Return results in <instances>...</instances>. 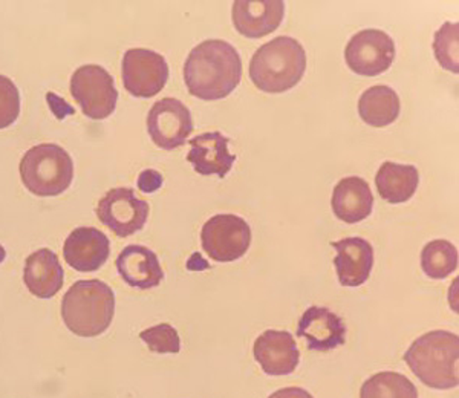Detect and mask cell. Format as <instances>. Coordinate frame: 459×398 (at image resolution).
<instances>
[{"label": "cell", "mask_w": 459, "mask_h": 398, "mask_svg": "<svg viewBox=\"0 0 459 398\" xmlns=\"http://www.w3.org/2000/svg\"><path fill=\"white\" fill-rule=\"evenodd\" d=\"M194 127V118L187 106L170 97L157 101L147 116V132L152 142L164 151L183 146Z\"/></svg>", "instance_id": "11"}, {"label": "cell", "mask_w": 459, "mask_h": 398, "mask_svg": "<svg viewBox=\"0 0 459 398\" xmlns=\"http://www.w3.org/2000/svg\"><path fill=\"white\" fill-rule=\"evenodd\" d=\"M400 110V97L395 91L385 84L372 86L359 100L360 118L372 127L389 126L397 120Z\"/></svg>", "instance_id": "22"}, {"label": "cell", "mask_w": 459, "mask_h": 398, "mask_svg": "<svg viewBox=\"0 0 459 398\" xmlns=\"http://www.w3.org/2000/svg\"><path fill=\"white\" fill-rule=\"evenodd\" d=\"M109 238L92 227H79L66 238L63 257L69 267L80 273L97 272L109 259Z\"/></svg>", "instance_id": "12"}, {"label": "cell", "mask_w": 459, "mask_h": 398, "mask_svg": "<svg viewBox=\"0 0 459 398\" xmlns=\"http://www.w3.org/2000/svg\"><path fill=\"white\" fill-rule=\"evenodd\" d=\"M71 94L91 120L112 116L118 100L112 75L99 65H84L73 74Z\"/></svg>", "instance_id": "6"}, {"label": "cell", "mask_w": 459, "mask_h": 398, "mask_svg": "<svg viewBox=\"0 0 459 398\" xmlns=\"http://www.w3.org/2000/svg\"><path fill=\"white\" fill-rule=\"evenodd\" d=\"M21 114V92L13 80L0 75V129L10 127Z\"/></svg>", "instance_id": "27"}, {"label": "cell", "mask_w": 459, "mask_h": 398, "mask_svg": "<svg viewBox=\"0 0 459 398\" xmlns=\"http://www.w3.org/2000/svg\"><path fill=\"white\" fill-rule=\"evenodd\" d=\"M420 184V173L415 166L386 161L378 169L376 186L381 198L389 204H402L412 198Z\"/></svg>", "instance_id": "21"}, {"label": "cell", "mask_w": 459, "mask_h": 398, "mask_svg": "<svg viewBox=\"0 0 459 398\" xmlns=\"http://www.w3.org/2000/svg\"><path fill=\"white\" fill-rule=\"evenodd\" d=\"M5 256H6L5 248H4V247L0 246V263H4V261H5Z\"/></svg>", "instance_id": "30"}, {"label": "cell", "mask_w": 459, "mask_h": 398, "mask_svg": "<svg viewBox=\"0 0 459 398\" xmlns=\"http://www.w3.org/2000/svg\"><path fill=\"white\" fill-rule=\"evenodd\" d=\"M395 43L380 30H363L351 37L344 58L351 71L363 77H377L386 73L395 60Z\"/></svg>", "instance_id": "9"}, {"label": "cell", "mask_w": 459, "mask_h": 398, "mask_svg": "<svg viewBox=\"0 0 459 398\" xmlns=\"http://www.w3.org/2000/svg\"><path fill=\"white\" fill-rule=\"evenodd\" d=\"M242 79V60L233 45L212 39L199 43L184 64V82L188 92L214 101L229 97Z\"/></svg>", "instance_id": "1"}, {"label": "cell", "mask_w": 459, "mask_h": 398, "mask_svg": "<svg viewBox=\"0 0 459 398\" xmlns=\"http://www.w3.org/2000/svg\"><path fill=\"white\" fill-rule=\"evenodd\" d=\"M188 143L190 152L187 160L194 164V169L199 175H218L220 178L227 177L236 161V155L230 153V140L227 136L221 132H207L195 136Z\"/></svg>", "instance_id": "17"}, {"label": "cell", "mask_w": 459, "mask_h": 398, "mask_svg": "<svg viewBox=\"0 0 459 398\" xmlns=\"http://www.w3.org/2000/svg\"><path fill=\"white\" fill-rule=\"evenodd\" d=\"M21 177L32 195L57 196L73 183V158L57 144H39L22 158Z\"/></svg>", "instance_id": "5"}, {"label": "cell", "mask_w": 459, "mask_h": 398, "mask_svg": "<svg viewBox=\"0 0 459 398\" xmlns=\"http://www.w3.org/2000/svg\"><path fill=\"white\" fill-rule=\"evenodd\" d=\"M337 256L334 267L337 270L340 285L343 287H360L371 276L374 267V247L363 238H346L333 242Z\"/></svg>", "instance_id": "16"}, {"label": "cell", "mask_w": 459, "mask_h": 398, "mask_svg": "<svg viewBox=\"0 0 459 398\" xmlns=\"http://www.w3.org/2000/svg\"><path fill=\"white\" fill-rule=\"evenodd\" d=\"M459 25L455 22H446L433 39V51L438 64L450 73H459Z\"/></svg>", "instance_id": "25"}, {"label": "cell", "mask_w": 459, "mask_h": 398, "mask_svg": "<svg viewBox=\"0 0 459 398\" xmlns=\"http://www.w3.org/2000/svg\"><path fill=\"white\" fill-rule=\"evenodd\" d=\"M97 216L118 238H129L142 230L149 216V204L127 187L112 189L100 199Z\"/></svg>", "instance_id": "10"}, {"label": "cell", "mask_w": 459, "mask_h": 398, "mask_svg": "<svg viewBox=\"0 0 459 398\" xmlns=\"http://www.w3.org/2000/svg\"><path fill=\"white\" fill-rule=\"evenodd\" d=\"M283 14L282 0H236L231 10L236 31L248 39H261L276 31Z\"/></svg>", "instance_id": "13"}, {"label": "cell", "mask_w": 459, "mask_h": 398, "mask_svg": "<svg viewBox=\"0 0 459 398\" xmlns=\"http://www.w3.org/2000/svg\"><path fill=\"white\" fill-rule=\"evenodd\" d=\"M142 339L152 352L158 354H178L181 351V339L178 331L169 324H160L143 331Z\"/></svg>", "instance_id": "26"}, {"label": "cell", "mask_w": 459, "mask_h": 398, "mask_svg": "<svg viewBox=\"0 0 459 398\" xmlns=\"http://www.w3.org/2000/svg\"><path fill=\"white\" fill-rule=\"evenodd\" d=\"M459 337L450 331H430L418 337L404 354V362L432 389L458 386Z\"/></svg>", "instance_id": "2"}, {"label": "cell", "mask_w": 459, "mask_h": 398, "mask_svg": "<svg viewBox=\"0 0 459 398\" xmlns=\"http://www.w3.org/2000/svg\"><path fill=\"white\" fill-rule=\"evenodd\" d=\"M23 282L36 298H54L63 287V268L57 255L49 248L30 255L23 268Z\"/></svg>", "instance_id": "20"}, {"label": "cell", "mask_w": 459, "mask_h": 398, "mask_svg": "<svg viewBox=\"0 0 459 398\" xmlns=\"http://www.w3.org/2000/svg\"><path fill=\"white\" fill-rule=\"evenodd\" d=\"M270 398H314L308 391L302 388H283L272 394Z\"/></svg>", "instance_id": "29"}, {"label": "cell", "mask_w": 459, "mask_h": 398, "mask_svg": "<svg viewBox=\"0 0 459 398\" xmlns=\"http://www.w3.org/2000/svg\"><path fill=\"white\" fill-rule=\"evenodd\" d=\"M333 212L346 224H357L371 215L374 195L369 184L359 177H348L339 181L331 199Z\"/></svg>", "instance_id": "19"}, {"label": "cell", "mask_w": 459, "mask_h": 398, "mask_svg": "<svg viewBox=\"0 0 459 398\" xmlns=\"http://www.w3.org/2000/svg\"><path fill=\"white\" fill-rule=\"evenodd\" d=\"M204 252L216 263H233L244 256L251 246V229L239 216L214 215L201 230Z\"/></svg>", "instance_id": "7"}, {"label": "cell", "mask_w": 459, "mask_h": 398, "mask_svg": "<svg viewBox=\"0 0 459 398\" xmlns=\"http://www.w3.org/2000/svg\"><path fill=\"white\" fill-rule=\"evenodd\" d=\"M123 84L126 91L138 99H151L164 90L169 80V65L161 54L134 48L123 56Z\"/></svg>", "instance_id": "8"}, {"label": "cell", "mask_w": 459, "mask_h": 398, "mask_svg": "<svg viewBox=\"0 0 459 398\" xmlns=\"http://www.w3.org/2000/svg\"><path fill=\"white\" fill-rule=\"evenodd\" d=\"M115 265L121 279L132 289H155L164 279V272L157 255L147 247H126L117 257Z\"/></svg>", "instance_id": "18"}, {"label": "cell", "mask_w": 459, "mask_h": 398, "mask_svg": "<svg viewBox=\"0 0 459 398\" xmlns=\"http://www.w3.org/2000/svg\"><path fill=\"white\" fill-rule=\"evenodd\" d=\"M360 398H418V391L406 376L385 371L374 374L363 383Z\"/></svg>", "instance_id": "23"}, {"label": "cell", "mask_w": 459, "mask_h": 398, "mask_svg": "<svg viewBox=\"0 0 459 398\" xmlns=\"http://www.w3.org/2000/svg\"><path fill=\"white\" fill-rule=\"evenodd\" d=\"M307 71V53L292 37L281 36L262 45L250 62V79L257 90L282 94L292 90Z\"/></svg>", "instance_id": "3"}, {"label": "cell", "mask_w": 459, "mask_h": 398, "mask_svg": "<svg viewBox=\"0 0 459 398\" xmlns=\"http://www.w3.org/2000/svg\"><path fill=\"white\" fill-rule=\"evenodd\" d=\"M162 186V175L157 170H144L138 177V189L144 194H153L155 190L160 189Z\"/></svg>", "instance_id": "28"}, {"label": "cell", "mask_w": 459, "mask_h": 398, "mask_svg": "<svg viewBox=\"0 0 459 398\" xmlns=\"http://www.w3.org/2000/svg\"><path fill=\"white\" fill-rule=\"evenodd\" d=\"M458 267V250L449 241L437 239L421 252V268L430 279H446Z\"/></svg>", "instance_id": "24"}, {"label": "cell", "mask_w": 459, "mask_h": 398, "mask_svg": "<svg viewBox=\"0 0 459 398\" xmlns=\"http://www.w3.org/2000/svg\"><path fill=\"white\" fill-rule=\"evenodd\" d=\"M255 359L268 376H288L299 367L300 352L291 333L268 330L255 342Z\"/></svg>", "instance_id": "14"}, {"label": "cell", "mask_w": 459, "mask_h": 398, "mask_svg": "<svg viewBox=\"0 0 459 398\" xmlns=\"http://www.w3.org/2000/svg\"><path fill=\"white\" fill-rule=\"evenodd\" d=\"M114 315V291L99 279L79 281L63 296V322L79 337L103 334L112 324Z\"/></svg>", "instance_id": "4"}, {"label": "cell", "mask_w": 459, "mask_h": 398, "mask_svg": "<svg viewBox=\"0 0 459 398\" xmlns=\"http://www.w3.org/2000/svg\"><path fill=\"white\" fill-rule=\"evenodd\" d=\"M298 335L311 351H333L346 342L343 319L325 307H309L299 320Z\"/></svg>", "instance_id": "15"}]
</instances>
